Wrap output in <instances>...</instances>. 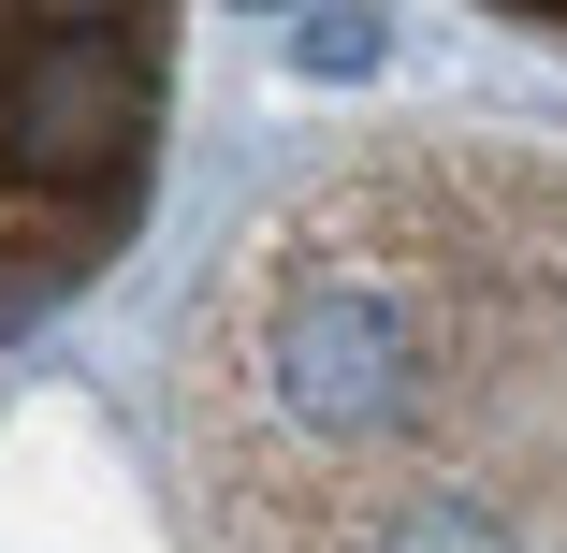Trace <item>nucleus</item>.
<instances>
[{
	"label": "nucleus",
	"instance_id": "obj_1",
	"mask_svg": "<svg viewBox=\"0 0 567 553\" xmlns=\"http://www.w3.org/2000/svg\"><path fill=\"white\" fill-rule=\"evenodd\" d=\"M175 16H0V336L132 248L161 190Z\"/></svg>",
	"mask_w": 567,
	"mask_h": 553
},
{
	"label": "nucleus",
	"instance_id": "obj_2",
	"mask_svg": "<svg viewBox=\"0 0 567 553\" xmlns=\"http://www.w3.org/2000/svg\"><path fill=\"white\" fill-rule=\"evenodd\" d=\"M538 30H567V16H538Z\"/></svg>",
	"mask_w": 567,
	"mask_h": 553
}]
</instances>
